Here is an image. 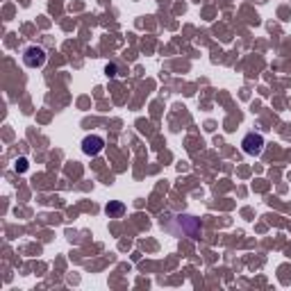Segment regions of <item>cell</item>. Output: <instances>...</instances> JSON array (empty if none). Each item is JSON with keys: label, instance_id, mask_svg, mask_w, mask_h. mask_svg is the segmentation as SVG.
<instances>
[{"label": "cell", "instance_id": "obj_1", "mask_svg": "<svg viewBox=\"0 0 291 291\" xmlns=\"http://www.w3.org/2000/svg\"><path fill=\"white\" fill-rule=\"evenodd\" d=\"M23 62H25V66H30V69H39V66L46 64V50L39 48V46H30V48H25V53H23Z\"/></svg>", "mask_w": 291, "mask_h": 291}, {"label": "cell", "instance_id": "obj_2", "mask_svg": "<svg viewBox=\"0 0 291 291\" xmlns=\"http://www.w3.org/2000/svg\"><path fill=\"white\" fill-rule=\"evenodd\" d=\"M241 146H243V152H248V155H259L262 148H264V139H262V135L250 132V135H246V139H243Z\"/></svg>", "mask_w": 291, "mask_h": 291}, {"label": "cell", "instance_id": "obj_3", "mask_svg": "<svg viewBox=\"0 0 291 291\" xmlns=\"http://www.w3.org/2000/svg\"><path fill=\"white\" fill-rule=\"evenodd\" d=\"M103 148H105L103 137H96V135H93V137H86V139L82 141V150H84L86 155H91V157L98 155V152L103 150Z\"/></svg>", "mask_w": 291, "mask_h": 291}, {"label": "cell", "instance_id": "obj_4", "mask_svg": "<svg viewBox=\"0 0 291 291\" xmlns=\"http://www.w3.org/2000/svg\"><path fill=\"white\" fill-rule=\"evenodd\" d=\"M121 210H123V205H114V207L107 205V214H112V212H121Z\"/></svg>", "mask_w": 291, "mask_h": 291}]
</instances>
